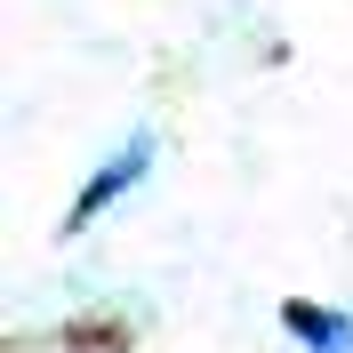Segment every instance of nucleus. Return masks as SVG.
<instances>
[{
    "label": "nucleus",
    "instance_id": "obj_1",
    "mask_svg": "<svg viewBox=\"0 0 353 353\" xmlns=\"http://www.w3.org/2000/svg\"><path fill=\"white\" fill-rule=\"evenodd\" d=\"M145 169H153V137L137 129V137H129V145H112V153H105V161H97V176H88L81 193H72V209H65V233H88V225L105 217L112 201H129V193H137V185H145Z\"/></svg>",
    "mask_w": 353,
    "mask_h": 353
},
{
    "label": "nucleus",
    "instance_id": "obj_2",
    "mask_svg": "<svg viewBox=\"0 0 353 353\" xmlns=\"http://www.w3.org/2000/svg\"><path fill=\"white\" fill-rule=\"evenodd\" d=\"M281 337L297 353H353V313L321 297H281Z\"/></svg>",
    "mask_w": 353,
    "mask_h": 353
}]
</instances>
